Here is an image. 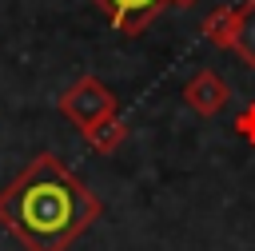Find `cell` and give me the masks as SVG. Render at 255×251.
I'll return each mask as SVG.
<instances>
[{"label":"cell","instance_id":"5","mask_svg":"<svg viewBox=\"0 0 255 251\" xmlns=\"http://www.w3.org/2000/svg\"><path fill=\"white\" fill-rule=\"evenodd\" d=\"M231 52L255 68V0H243L235 4V36H231Z\"/></svg>","mask_w":255,"mask_h":251},{"label":"cell","instance_id":"7","mask_svg":"<svg viewBox=\"0 0 255 251\" xmlns=\"http://www.w3.org/2000/svg\"><path fill=\"white\" fill-rule=\"evenodd\" d=\"M199 32L211 48H231V36H235V8L231 4H219L211 8L203 20H199Z\"/></svg>","mask_w":255,"mask_h":251},{"label":"cell","instance_id":"8","mask_svg":"<svg viewBox=\"0 0 255 251\" xmlns=\"http://www.w3.org/2000/svg\"><path fill=\"white\" fill-rule=\"evenodd\" d=\"M167 4H175V8H191L195 0H167Z\"/></svg>","mask_w":255,"mask_h":251},{"label":"cell","instance_id":"1","mask_svg":"<svg viewBox=\"0 0 255 251\" xmlns=\"http://www.w3.org/2000/svg\"><path fill=\"white\" fill-rule=\"evenodd\" d=\"M100 215L104 203L52 151H36L0 191V223L28 251H68Z\"/></svg>","mask_w":255,"mask_h":251},{"label":"cell","instance_id":"2","mask_svg":"<svg viewBox=\"0 0 255 251\" xmlns=\"http://www.w3.org/2000/svg\"><path fill=\"white\" fill-rule=\"evenodd\" d=\"M56 108H60V116H64L68 124H76L80 131H88L92 124H100L104 116H116V112H120L112 88H108L104 80H96V76H76V80L60 92Z\"/></svg>","mask_w":255,"mask_h":251},{"label":"cell","instance_id":"4","mask_svg":"<svg viewBox=\"0 0 255 251\" xmlns=\"http://www.w3.org/2000/svg\"><path fill=\"white\" fill-rule=\"evenodd\" d=\"M100 12H104V20L116 28V32H124V36H139L163 8H167V0H92Z\"/></svg>","mask_w":255,"mask_h":251},{"label":"cell","instance_id":"6","mask_svg":"<svg viewBox=\"0 0 255 251\" xmlns=\"http://www.w3.org/2000/svg\"><path fill=\"white\" fill-rule=\"evenodd\" d=\"M84 139H88V147H92V151L112 155V151H120V147H124V139H128V124L120 120V112H116V116H104L100 124H92V127L84 131Z\"/></svg>","mask_w":255,"mask_h":251},{"label":"cell","instance_id":"3","mask_svg":"<svg viewBox=\"0 0 255 251\" xmlns=\"http://www.w3.org/2000/svg\"><path fill=\"white\" fill-rule=\"evenodd\" d=\"M183 104L195 112V116H219L227 104H231V88H227V80L219 76V72H211V68H199L187 84H183Z\"/></svg>","mask_w":255,"mask_h":251}]
</instances>
